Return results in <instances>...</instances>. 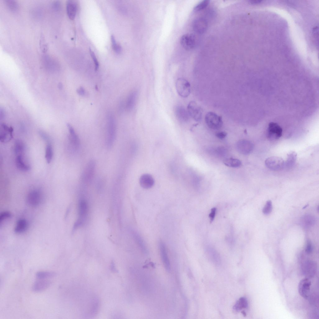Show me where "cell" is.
I'll return each instance as SVG.
<instances>
[{
    "label": "cell",
    "instance_id": "ba28073f",
    "mask_svg": "<svg viewBox=\"0 0 319 319\" xmlns=\"http://www.w3.org/2000/svg\"><path fill=\"white\" fill-rule=\"evenodd\" d=\"M189 115L195 121H199L202 117V112L201 107L194 101H191L187 106Z\"/></svg>",
    "mask_w": 319,
    "mask_h": 319
},
{
    "label": "cell",
    "instance_id": "7402d4cb",
    "mask_svg": "<svg viewBox=\"0 0 319 319\" xmlns=\"http://www.w3.org/2000/svg\"><path fill=\"white\" fill-rule=\"evenodd\" d=\"M175 114L177 118L180 121H185L188 118V114L185 109L180 106L175 108Z\"/></svg>",
    "mask_w": 319,
    "mask_h": 319
},
{
    "label": "cell",
    "instance_id": "d4e9b609",
    "mask_svg": "<svg viewBox=\"0 0 319 319\" xmlns=\"http://www.w3.org/2000/svg\"><path fill=\"white\" fill-rule=\"evenodd\" d=\"M53 155V150L51 143H47L45 150V157L48 163L51 161Z\"/></svg>",
    "mask_w": 319,
    "mask_h": 319
},
{
    "label": "cell",
    "instance_id": "6da1fadb",
    "mask_svg": "<svg viewBox=\"0 0 319 319\" xmlns=\"http://www.w3.org/2000/svg\"><path fill=\"white\" fill-rule=\"evenodd\" d=\"M116 132V125L115 118L112 114L108 115L107 129L106 144L108 148L111 147L114 142Z\"/></svg>",
    "mask_w": 319,
    "mask_h": 319
},
{
    "label": "cell",
    "instance_id": "60d3db41",
    "mask_svg": "<svg viewBox=\"0 0 319 319\" xmlns=\"http://www.w3.org/2000/svg\"><path fill=\"white\" fill-rule=\"evenodd\" d=\"M262 1L260 0H250L249 1V2L252 4H256L260 3Z\"/></svg>",
    "mask_w": 319,
    "mask_h": 319
},
{
    "label": "cell",
    "instance_id": "2e32d148",
    "mask_svg": "<svg viewBox=\"0 0 319 319\" xmlns=\"http://www.w3.org/2000/svg\"><path fill=\"white\" fill-rule=\"evenodd\" d=\"M77 10V5L75 2L73 0H68L66 3V10L69 18L74 20L75 17Z\"/></svg>",
    "mask_w": 319,
    "mask_h": 319
},
{
    "label": "cell",
    "instance_id": "7a4b0ae2",
    "mask_svg": "<svg viewBox=\"0 0 319 319\" xmlns=\"http://www.w3.org/2000/svg\"><path fill=\"white\" fill-rule=\"evenodd\" d=\"M205 121L208 127L213 130L220 129L223 124L222 117L213 112L207 113L205 117Z\"/></svg>",
    "mask_w": 319,
    "mask_h": 319
},
{
    "label": "cell",
    "instance_id": "d6a6232c",
    "mask_svg": "<svg viewBox=\"0 0 319 319\" xmlns=\"http://www.w3.org/2000/svg\"><path fill=\"white\" fill-rule=\"evenodd\" d=\"M272 208V202L270 200H269L266 202L264 207L263 208V212L264 214L268 215L271 212Z\"/></svg>",
    "mask_w": 319,
    "mask_h": 319
},
{
    "label": "cell",
    "instance_id": "4dcf8cb0",
    "mask_svg": "<svg viewBox=\"0 0 319 319\" xmlns=\"http://www.w3.org/2000/svg\"><path fill=\"white\" fill-rule=\"evenodd\" d=\"M5 3L8 8L12 11H16L18 8V5L15 0H5Z\"/></svg>",
    "mask_w": 319,
    "mask_h": 319
},
{
    "label": "cell",
    "instance_id": "1f68e13d",
    "mask_svg": "<svg viewBox=\"0 0 319 319\" xmlns=\"http://www.w3.org/2000/svg\"><path fill=\"white\" fill-rule=\"evenodd\" d=\"M113 49L117 53H120L121 50V46L117 43L114 36L112 35L111 38Z\"/></svg>",
    "mask_w": 319,
    "mask_h": 319
},
{
    "label": "cell",
    "instance_id": "8992f818",
    "mask_svg": "<svg viewBox=\"0 0 319 319\" xmlns=\"http://www.w3.org/2000/svg\"><path fill=\"white\" fill-rule=\"evenodd\" d=\"M266 167L273 170H279L284 167V161L281 157L273 156L268 157L265 161Z\"/></svg>",
    "mask_w": 319,
    "mask_h": 319
},
{
    "label": "cell",
    "instance_id": "3957f363",
    "mask_svg": "<svg viewBox=\"0 0 319 319\" xmlns=\"http://www.w3.org/2000/svg\"><path fill=\"white\" fill-rule=\"evenodd\" d=\"M96 164L94 160H91L87 164L81 176V181L84 184L90 183L95 173Z\"/></svg>",
    "mask_w": 319,
    "mask_h": 319
},
{
    "label": "cell",
    "instance_id": "277c9868",
    "mask_svg": "<svg viewBox=\"0 0 319 319\" xmlns=\"http://www.w3.org/2000/svg\"><path fill=\"white\" fill-rule=\"evenodd\" d=\"M176 88L177 93L180 96L186 98L191 92L190 83L184 78H179L176 80Z\"/></svg>",
    "mask_w": 319,
    "mask_h": 319
},
{
    "label": "cell",
    "instance_id": "44dd1931",
    "mask_svg": "<svg viewBox=\"0 0 319 319\" xmlns=\"http://www.w3.org/2000/svg\"><path fill=\"white\" fill-rule=\"evenodd\" d=\"M248 305L247 299L245 297H241L236 302L233 307V309L236 311L239 312L243 309L246 308Z\"/></svg>",
    "mask_w": 319,
    "mask_h": 319
},
{
    "label": "cell",
    "instance_id": "d6986e66",
    "mask_svg": "<svg viewBox=\"0 0 319 319\" xmlns=\"http://www.w3.org/2000/svg\"><path fill=\"white\" fill-rule=\"evenodd\" d=\"M297 158V154L294 151H291L287 154V158L285 162L284 167L290 169L292 167L295 163Z\"/></svg>",
    "mask_w": 319,
    "mask_h": 319
},
{
    "label": "cell",
    "instance_id": "5b68a950",
    "mask_svg": "<svg viewBox=\"0 0 319 319\" xmlns=\"http://www.w3.org/2000/svg\"><path fill=\"white\" fill-rule=\"evenodd\" d=\"M88 210V204L86 201L84 199H81L79 201L78 204L79 217L74 225L73 228L74 230L82 225L87 216Z\"/></svg>",
    "mask_w": 319,
    "mask_h": 319
},
{
    "label": "cell",
    "instance_id": "cb8c5ba5",
    "mask_svg": "<svg viewBox=\"0 0 319 319\" xmlns=\"http://www.w3.org/2000/svg\"><path fill=\"white\" fill-rule=\"evenodd\" d=\"M223 162L227 166L232 168H237L241 165V162L240 160L233 158L226 159L223 161Z\"/></svg>",
    "mask_w": 319,
    "mask_h": 319
},
{
    "label": "cell",
    "instance_id": "ab89813d",
    "mask_svg": "<svg viewBox=\"0 0 319 319\" xmlns=\"http://www.w3.org/2000/svg\"><path fill=\"white\" fill-rule=\"evenodd\" d=\"M77 93L80 95L83 96L85 94V90L82 87H80L77 90Z\"/></svg>",
    "mask_w": 319,
    "mask_h": 319
},
{
    "label": "cell",
    "instance_id": "ac0fdd59",
    "mask_svg": "<svg viewBox=\"0 0 319 319\" xmlns=\"http://www.w3.org/2000/svg\"><path fill=\"white\" fill-rule=\"evenodd\" d=\"M15 161L17 167L20 170L27 171L31 169L30 166L24 162L22 155H17Z\"/></svg>",
    "mask_w": 319,
    "mask_h": 319
},
{
    "label": "cell",
    "instance_id": "836d02e7",
    "mask_svg": "<svg viewBox=\"0 0 319 319\" xmlns=\"http://www.w3.org/2000/svg\"><path fill=\"white\" fill-rule=\"evenodd\" d=\"M89 51L90 55L92 57L95 64V68L96 70H97L99 66V62L96 58L94 52L91 49L89 48Z\"/></svg>",
    "mask_w": 319,
    "mask_h": 319
},
{
    "label": "cell",
    "instance_id": "74e56055",
    "mask_svg": "<svg viewBox=\"0 0 319 319\" xmlns=\"http://www.w3.org/2000/svg\"><path fill=\"white\" fill-rule=\"evenodd\" d=\"M227 135V133L226 132L224 131H221L217 133L216 134V136L219 139H222L225 138Z\"/></svg>",
    "mask_w": 319,
    "mask_h": 319
},
{
    "label": "cell",
    "instance_id": "83f0119b",
    "mask_svg": "<svg viewBox=\"0 0 319 319\" xmlns=\"http://www.w3.org/2000/svg\"><path fill=\"white\" fill-rule=\"evenodd\" d=\"M302 223L306 226H310L313 224L315 220L311 215H306L301 218Z\"/></svg>",
    "mask_w": 319,
    "mask_h": 319
},
{
    "label": "cell",
    "instance_id": "ffe728a7",
    "mask_svg": "<svg viewBox=\"0 0 319 319\" xmlns=\"http://www.w3.org/2000/svg\"><path fill=\"white\" fill-rule=\"evenodd\" d=\"M28 224L24 219H20L17 222L14 231L16 233H21L25 232L27 229Z\"/></svg>",
    "mask_w": 319,
    "mask_h": 319
},
{
    "label": "cell",
    "instance_id": "f1b7e54d",
    "mask_svg": "<svg viewBox=\"0 0 319 319\" xmlns=\"http://www.w3.org/2000/svg\"><path fill=\"white\" fill-rule=\"evenodd\" d=\"M133 233L134 238L138 245L143 251L146 252L147 251L146 248L141 237L137 233L134 232Z\"/></svg>",
    "mask_w": 319,
    "mask_h": 319
},
{
    "label": "cell",
    "instance_id": "8d00e7d4",
    "mask_svg": "<svg viewBox=\"0 0 319 319\" xmlns=\"http://www.w3.org/2000/svg\"><path fill=\"white\" fill-rule=\"evenodd\" d=\"M313 250V247L311 242L309 241L307 242L305 249V252L308 254L312 253Z\"/></svg>",
    "mask_w": 319,
    "mask_h": 319
},
{
    "label": "cell",
    "instance_id": "d590c367",
    "mask_svg": "<svg viewBox=\"0 0 319 319\" xmlns=\"http://www.w3.org/2000/svg\"><path fill=\"white\" fill-rule=\"evenodd\" d=\"M39 135L46 143H50V140L49 136L47 134L42 131H39Z\"/></svg>",
    "mask_w": 319,
    "mask_h": 319
},
{
    "label": "cell",
    "instance_id": "f546056e",
    "mask_svg": "<svg viewBox=\"0 0 319 319\" xmlns=\"http://www.w3.org/2000/svg\"><path fill=\"white\" fill-rule=\"evenodd\" d=\"M209 0H203L198 3L194 8L193 10L198 12L205 8L209 4Z\"/></svg>",
    "mask_w": 319,
    "mask_h": 319
},
{
    "label": "cell",
    "instance_id": "8fae6325",
    "mask_svg": "<svg viewBox=\"0 0 319 319\" xmlns=\"http://www.w3.org/2000/svg\"><path fill=\"white\" fill-rule=\"evenodd\" d=\"M311 285V281L307 278L301 280L298 284V290L299 293L305 299H307L308 297Z\"/></svg>",
    "mask_w": 319,
    "mask_h": 319
},
{
    "label": "cell",
    "instance_id": "7c38bea8",
    "mask_svg": "<svg viewBox=\"0 0 319 319\" xmlns=\"http://www.w3.org/2000/svg\"><path fill=\"white\" fill-rule=\"evenodd\" d=\"M139 183L140 186L143 188L148 189L152 188L154 184V179L151 175L148 174H145L140 177Z\"/></svg>",
    "mask_w": 319,
    "mask_h": 319
},
{
    "label": "cell",
    "instance_id": "f35d334b",
    "mask_svg": "<svg viewBox=\"0 0 319 319\" xmlns=\"http://www.w3.org/2000/svg\"><path fill=\"white\" fill-rule=\"evenodd\" d=\"M216 212V208H213L211 210V212L209 214V217L211 222L214 219Z\"/></svg>",
    "mask_w": 319,
    "mask_h": 319
},
{
    "label": "cell",
    "instance_id": "484cf974",
    "mask_svg": "<svg viewBox=\"0 0 319 319\" xmlns=\"http://www.w3.org/2000/svg\"><path fill=\"white\" fill-rule=\"evenodd\" d=\"M136 97L135 93H131L128 96L126 103V108L127 110H131L134 107Z\"/></svg>",
    "mask_w": 319,
    "mask_h": 319
},
{
    "label": "cell",
    "instance_id": "5bb4252c",
    "mask_svg": "<svg viewBox=\"0 0 319 319\" xmlns=\"http://www.w3.org/2000/svg\"><path fill=\"white\" fill-rule=\"evenodd\" d=\"M67 126L69 133V140L70 142L75 149H78L79 146L80 144L79 137L76 133L74 129L70 124H68L67 125Z\"/></svg>",
    "mask_w": 319,
    "mask_h": 319
},
{
    "label": "cell",
    "instance_id": "e0dca14e",
    "mask_svg": "<svg viewBox=\"0 0 319 319\" xmlns=\"http://www.w3.org/2000/svg\"><path fill=\"white\" fill-rule=\"evenodd\" d=\"M193 26L196 31L201 33L203 32L206 30L207 24L204 20L198 18L194 21Z\"/></svg>",
    "mask_w": 319,
    "mask_h": 319
},
{
    "label": "cell",
    "instance_id": "e575fe53",
    "mask_svg": "<svg viewBox=\"0 0 319 319\" xmlns=\"http://www.w3.org/2000/svg\"><path fill=\"white\" fill-rule=\"evenodd\" d=\"M11 213L8 212H2L0 216V223L3 221L5 220L10 218L11 217Z\"/></svg>",
    "mask_w": 319,
    "mask_h": 319
},
{
    "label": "cell",
    "instance_id": "603a6c76",
    "mask_svg": "<svg viewBox=\"0 0 319 319\" xmlns=\"http://www.w3.org/2000/svg\"><path fill=\"white\" fill-rule=\"evenodd\" d=\"M25 150V144L22 141L19 140H16L14 143V150L17 156L22 155Z\"/></svg>",
    "mask_w": 319,
    "mask_h": 319
},
{
    "label": "cell",
    "instance_id": "30bf717a",
    "mask_svg": "<svg viewBox=\"0 0 319 319\" xmlns=\"http://www.w3.org/2000/svg\"><path fill=\"white\" fill-rule=\"evenodd\" d=\"M42 200L41 192L38 189L32 190L28 194L27 197V202L30 206H36L39 205Z\"/></svg>",
    "mask_w": 319,
    "mask_h": 319
},
{
    "label": "cell",
    "instance_id": "9a60e30c",
    "mask_svg": "<svg viewBox=\"0 0 319 319\" xmlns=\"http://www.w3.org/2000/svg\"><path fill=\"white\" fill-rule=\"evenodd\" d=\"M33 284L32 289L33 291L36 292L42 291L49 287L51 284L50 282L45 279H39Z\"/></svg>",
    "mask_w": 319,
    "mask_h": 319
},
{
    "label": "cell",
    "instance_id": "4fadbf2b",
    "mask_svg": "<svg viewBox=\"0 0 319 319\" xmlns=\"http://www.w3.org/2000/svg\"><path fill=\"white\" fill-rule=\"evenodd\" d=\"M159 248L161 257L165 269L168 271L170 269V266L165 244L162 241L159 243Z\"/></svg>",
    "mask_w": 319,
    "mask_h": 319
},
{
    "label": "cell",
    "instance_id": "4316f807",
    "mask_svg": "<svg viewBox=\"0 0 319 319\" xmlns=\"http://www.w3.org/2000/svg\"><path fill=\"white\" fill-rule=\"evenodd\" d=\"M55 273L50 271H40L36 274V277L38 279H45L55 276Z\"/></svg>",
    "mask_w": 319,
    "mask_h": 319
},
{
    "label": "cell",
    "instance_id": "52a82bcc",
    "mask_svg": "<svg viewBox=\"0 0 319 319\" xmlns=\"http://www.w3.org/2000/svg\"><path fill=\"white\" fill-rule=\"evenodd\" d=\"M283 130L277 123L274 122L270 123L267 129V135L270 140H277L282 135Z\"/></svg>",
    "mask_w": 319,
    "mask_h": 319
},
{
    "label": "cell",
    "instance_id": "9c48e42d",
    "mask_svg": "<svg viewBox=\"0 0 319 319\" xmlns=\"http://www.w3.org/2000/svg\"><path fill=\"white\" fill-rule=\"evenodd\" d=\"M195 36L191 34H186L183 35L180 39V43L186 50H191L193 49L196 44Z\"/></svg>",
    "mask_w": 319,
    "mask_h": 319
}]
</instances>
